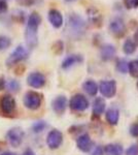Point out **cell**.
Listing matches in <instances>:
<instances>
[{
    "label": "cell",
    "mask_w": 138,
    "mask_h": 155,
    "mask_svg": "<svg viewBox=\"0 0 138 155\" xmlns=\"http://www.w3.org/2000/svg\"><path fill=\"white\" fill-rule=\"evenodd\" d=\"M109 30L114 35L117 37H122L126 33V25H125L124 21L122 19L114 18L109 23Z\"/></svg>",
    "instance_id": "cell-10"
},
{
    "label": "cell",
    "mask_w": 138,
    "mask_h": 155,
    "mask_svg": "<svg viewBox=\"0 0 138 155\" xmlns=\"http://www.w3.org/2000/svg\"><path fill=\"white\" fill-rule=\"evenodd\" d=\"M16 101L11 95L9 94H4L0 96V111L2 114L6 116H11L16 111Z\"/></svg>",
    "instance_id": "cell-5"
},
{
    "label": "cell",
    "mask_w": 138,
    "mask_h": 155,
    "mask_svg": "<svg viewBox=\"0 0 138 155\" xmlns=\"http://www.w3.org/2000/svg\"><path fill=\"white\" fill-rule=\"evenodd\" d=\"M53 51L55 52L56 54H60L63 52V42L58 41L53 45Z\"/></svg>",
    "instance_id": "cell-30"
},
{
    "label": "cell",
    "mask_w": 138,
    "mask_h": 155,
    "mask_svg": "<svg viewBox=\"0 0 138 155\" xmlns=\"http://www.w3.org/2000/svg\"><path fill=\"white\" fill-rule=\"evenodd\" d=\"M106 120L109 124L111 125H115V124L119 122V117H120V114H119V111L115 109H109L108 111L106 112Z\"/></svg>",
    "instance_id": "cell-21"
},
{
    "label": "cell",
    "mask_w": 138,
    "mask_h": 155,
    "mask_svg": "<svg viewBox=\"0 0 138 155\" xmlns=\"http://www.w3.org/2000/svg\"><path fill=\"white\" fill-rule=\"evenodd\" d=\"M8 9V5H7L6 0H0V15L5 14Z\"/></svg>",
    "instance_id": "cell-33"
},
{
    "label": "cell",
    "mask_w": 138,
    "mask_h": 155,
    "mask_svg": "<svg viewBox=\"0 0 138 155\" xmlns=\"http://www.w3.org/2000/svg\"><path fill=\"white\" fill-rule=\"evenodd\" d=\"M6 88L9 92H11V93H16L20 89V84L17 80H14V79L9 80L6 83Z\"/></svg>",
    "instance_id": "cell-24"
},
{
    "label": "cell",
    "mask_w": 138,
    "mask_h": 155,
    "mask_svg": "<svg viewBox=\"0 0 138 155\" xmlns=\"http://www.w3.org/2000/svg\"><path fill=\"white\" fill-rule=\"evenodd\" d=\"M99 90L104 97L110 98V97L114 96L115 92H117V84H115L114 80H111V81H102L99 85Z\"/></svg>",
    "instance_id": "cell-11"
},
{
    "label": "cell",
    "mask_w": 138,
    "mask_h": 155,
    "mask_svg": "<svg viewBox=\"0 0 138 155\" xmlns=\"http://www.w3.org/2000/svg\"><path fill=\"white\" fill-rule=\"evenodd\" d=\"M41 24V17L38 12H33L29 15L28 21H27L26 30H25V39H26L27 46L33 49L37 46L38 42V28Z\"/></svg>",
    "instance_id": "cell-1"
},
{
    "label": "cell",
    "mask_w": 138,
    "mask_h": 155,
    "mask_svg": "<svg viewBox=\"0 0 138 155\" xmlns=\"http://www.w3.org/2000/svg\"><path fill=\"white\" fill-rule=\"evenodd\" d=\"M124 4L128 9L137 8L138 0H124Z\"/></svg>",
    "instance_id": "cell-29"
},
{
    "label": "cell",
    "mask_w": 138,
    "mask_h": 155,
    "mask_svg": "<svg viewBox=\"0 0 138 155\" xmlns=\"http://www.w3.org/2000/svg\"><path fill=\"white\" fill-rule=\"evenodd\" d=\"M6 88V82H5V79L3 77L0 78V91L1 90H4Z\"/></svg>",
    "instance_id": "cell-36"
},
{
    "label": "cell",
    "mask_w": 138,
    "mask_h": 155,
    "mask_svg": "<svg viewBox=\"0 0 138 155\" xmlns=\"http://www.w3.org/2000/svg\"><path fill=\"white\" fill-rule=\"evenodd\" d=\"M23 155H35V153H34L33 151H32L31 149H26V150L24 151Z\"/></svg>",
    "instance_id": "cell-37"
},
{
    "label": "cell",
    "mask_w": 138,
    "mask_h": 155,
    "mask_svg": "<svg viewBox=\"0 0 138 155\" xmlns=\"http://www.w3.org/2000/svg\"><path fill=\"white\" fill-rule=\"evenodd\" d=\"M11 45V37L6 35H0V51H4V50L8 49Z\"/></svg>",
    "instance_id": "cell-23"
},
{
    "label": "cell",
    "mask_w": 138,
    "mask_h": 155,
    "mask_svg": "<svg viewBox=\"0 0 138 155\" xmlns=\"http://www.w3.org/2000/svg\"><path fill=\"white\" fill-rule=\"evenodd\" d=\"M12 17L16 19L17 22H24V20H25L24 12H21V11H16L14 12V14H12Z\"/></svg>",
    "instance_id": "cell-31"
},
{
    "label": "cell",
    "mask_w": 138,
    "mask_h": 155,
    "mask_svg": "<svg viewBox=\"0 0 138 155\" xmlns=\"http://www.w3.org/2000/svg\"><path fill=\"white\" fill-rule=\"evenodd\" d=\"M27 58H28V51L23 46H18L6 59V65L8 67L14 66Z\"/></svg>",
    "instance_id": "cell-4"
},
{
    "label": "cell",
    "mask_w": 138,
    "mask_h": 155,
    "mask_svg": "<svg viewBox=\"0 0 138 155\" xmlns=\"http://www.w3.org/2000/svg\"><path fill=\"white\" fill-rule=\"evenodd\" d=\"M123 147L119 144H108L104 147V155H122Z\"/></svg>",
    "instance_id": "cell-19"
},
{
    "label": "cell",
    "mask_w": 138,
    "mask_h": 155,
    "mask_svg": "<svg viewBox=\"0 0 138 155\" xmlns=\"http://www.w3.org/2000/svg\"><path fill=\"white\" fill-rule=\"evenodd\" d=\"M65 31L69 37H72L74 39L81 38L86 31V22L79 15L70 14L67 19Z\"/></svg>",
    "instance_id": "cell-2"
},
{
    "label": "cell",
    "mask_w": 138,
    "mask_h": 155,
    "mask_svg": "<svg viewBox=\"0 0 138 155\" xmlns=\"http://www.w3.org/2000/svg\"><path fill=\"white\" fill-rule=\"evenodd\" d=\"M136 50V42L131 38H128L125 41L124 45H123V51L126 55H131Z\"/></svg>",
    "instance_id": "cell-22"
},
{
    "label": "cell",
    "mask_w": 138,
    "mask_h": 155,
    "mask_svg": "<svg viewBox=\"0 0 138 155\" xmlns=\"http://www.w3.org/2000/svg\"><path fill=\"white\" fill-rule=\"evenodd\" d=\"M117 69L122 74H126L129 71V63L124 59L117 60Z\"/></svg>",
    "instance_id": "cell-25"
},
{
    "label": "cell",
    "mask_w": 138,
    "mask_h": 155,
    "mask_svg": "<svg viewBox=\"0 0 138 155\" xmlns=\"http://www.w3.org/2000/svg\"><path fill=\"white\" fill-rule=\"evenodd\" d=\"M47 124L46 121H37L32 125V129H33L34 132L39 134V132H41L42 130H44V129L47 128Z\"/></svg>",
    "instance_id": "cell-27"
},
{
    "label": "cell",
    "mask_w": 138,
    "mask_h": 155,
    "mask_svg": "<svg viewBox=\"0 0 138 155\" xmlns=\"http://www.w3.org/2000/svg\"><path fill=\"white\" fill-rule=\"evenodd\" d=\"M92 155H104V149L101 146H97L93 151Z\"/></svg>",
    "instance_id": "cell-35"
},
{
    "label": "cell",
    "mask_w": 138,
    "mask_h": 155,
    "mask_svg": "<svg viewBox=\"0 0 138 155\" xmlns=\"http://www.w3.org/2000/svg\"><path fill=\"white\" fill-rule=\"evenodd\" d=\"M69 106L71 110L76 112H82L88 109L89 107V101L82 94H75L71 97L69 101Z\"/></svg>",
    "instance_id": "cell-7"
},
{
    "label": "cell",
    "mask_w": 138,
    "mask_h": 155,
    "mask_svg": "<svg viewBox=\"0 0 138 155\" xmlns=\"http://www.w3.org/2000/svg\"><path fill=\"white\" fill-rule=\"evenodd\" d=\"M52 106H53V110H54L58 115L63 114L67 107V98L64 95L57 96L56 98L53 101Z\"/></svg>",
    "instance_id": "cell-15"
},
{
    "label": "cell",
    "mask_w": 138,
    "mask_h": 155,
    "mask_svg": "<svg viewBox=\"0 0 138 155\" xmlns=\"http://www.w3.org/2000/svg\"><path fill=\"white\" fill-rule=\"evenodd\" d=\"M76 145L79 148L82 152H89L93 146V142L91 137L88 134H84L79 136L76 140Z\"/></svg>",
    "instance_id": "cell-13"
},
{
    "label": "cell",
    "mask_w": 138,
    "mask_h": 155,
    "mask_svg": "<svg viewBox=\"0 0 138 155\" xmlns=\"http://www.w3.org/2000/svg\"><path fill=\"white\" fill-rule=\"evenodd\" d=\"M63 142V134L58 129H53L47 137V144L51 149H58Z\"/></svg>",
    "instance_id": "cell-8"
},
{
    "label": "cell",
    "mask_w": 138,
    "mask_h": 155,
    "mask_svg": "<svg viewBox=\"0 0 138 155\" xmlns=\"http://www.w3.org/2000/svg\"><path fill=\"white\" fill-rule=\"evenodd\" d=\"M0 155H18V154L14 153V152H11V151H4V152H1Z\"/></svg>",
    "instance_id": "cell-38"
},
{
    "label": "cell",
    "mask_w": 138,
    "mask_h": 155,
    "mask_svg": "<svg viewBox=\"0 0 138 155\" xmlns=\"http://www.w3.org/2000/svg\"><path fill=\"white\" fill-rule=\"evenodd\" d=\"M82 61H84V58H82V56H81V55H76V54L69 55L62 62V68L68 69L70 67L74 66L75 64L82 63Z\"/></svg>",
    "instance_id": "cell-16"
},
{
    "label": "cell",
    "mask_w": 138,
    "mask_h": 155,
    "mask_svg": "<svg viewBox=\"0 0 138 155\" xmlns=\"http://www.w3.org/2000/svg\"><path fill=\"white\" fill-rule=\"evenodd\" d=\"M126 155H138V144H134L126 151Z\"/></svg>",
    "instance_id": "cell-32"
},
{
    "label": "cell",
    "mask_w": 138,
    "mask_h": 155,
    "mask_svg": "<svg viewBox=\"0 0 138 155\" xmlns=\"http://www.w3.org/2000/svg\"><path fill=\"white\" fill-rule=\"evenodd\" d=\"M47 19H49L50 23L52 24V26L57 29L61 28L62 25H63V16L56 8L50 9L49 14H47Z\"/></svg>",
    "instance_id": "cell-12"
},
{
    "label": "cell",
    "mask_w": 138,
    "mask_h": 155,
    "mask_svg": "<svg viewBox=\"0 0 138 155\" xmlns=\"http://www.w3.org/2000/svg\"><path fill=\"white\" fill-rule=\"evenodd\" d=\"M134 39H135V42H136V45L138 46V28H137L136 32H135V34H134Z\"/></svg>",
    "instance_id": "cell-39"
},
{
    "label": "cell",
    "mask_w": 138,
    "mask_h": 155,
    "mask_svg": "<svg viewBox=\"0 0 138 155\" xmlns=\"http://www.w3.org/2000/svg\"><path fill=\"white\" fill-rule=\"evenodd\" d=\"M24 106L29 110H37L41 106L42 95L36 91H28L24 95Z\"/></svg>",
    "instance_id": "cell-3"
},
{
    "label": "cell",
    "mask_w": 138,
    "mask_h": 155,
    "mask_svg": "<svg viewBox=\"0 0 138 155\" xmlns=\"http://www.w3.org/2000/svg\"><path fill=\"white\" fill-rule=\"evenodd\" d=\"M129 72L132 77L138 78V60L129 62Z\"/></svg>",
    "instance_id": "cell-26"
},
{
    "label": "cell",
    "mask_w": 138,
    "mask_h": 155,
    "mask_svg": "<svg viewBox=\"0 0 138 155\" xmlns=\"http://www.w3.org/2000/svg\"><path fill=\"white\" fill-rule=\"evenodd\" d=\"M88 14V18H89V21L91 22L92 24L96 25V26H100L102 23V16L99 12L97 11L96 8H89L87 11Z\"/></svg>",
    "instance_id": "cell-17"
},
{
    "label": "cell",
    "mask_w": 138,
    "mask_h": 155,
    "mask_svg": "<svg viewBox=\"0 0 138 155\" xmlns=\"http://www.w3.org/2000/svg\"><path fill=\"white\" fill-rule=\"evenodd\" d=\"M24 130L21 127H12L9 129L6 134V141L8 142V144L11 147H19L20 145L23 143L24 140Z\"/></svg>",
    "instance_id": "cell-6"
},
{
    "label": "cell",
    "mask_w": 138,
    "mask_h": 155,
    "mask_svg": "<svg viewBox=\"0 0 138 155\" xmlns=\"http://www.w3.org/2000/svg\"><path fill=\"white\" fill-rule=\"evenodd\" d=\"M130 134L133 137H138V123H134L130 127Z\"/></svg>",
    "instance_id": "cell-34"
},
{
    "label": "cell",
    "mask_w": 138,
    "mask_h": 155,
    "mask_svg": "<svg viewBox=\"0 0 138 155\" xmlns=\"http://www.w3.org/2000/svg\"><path fill=\"white\" fill-rule=\"evenodd\" d=\"M82 89L85 90V91L87 92L89 95L91 96H95L97 94L98 92V86L97 84L95 83L94 81H92V80H89V81H86L84 84H82Z\"/></svg>",
    "instance_id": "cell-20"
},
{
    "label": "cell",
    "mask_w": 138,
    "mask_h": 155,
    "mask_svg": "<svg viewBox=\"0 0 138 155\" xmlns=\"http://www.w3.org/2000/svg\"><path fill=\"white\" fill-rule=\"evenodd\" d=\"M115 54H117V50H115L114 46L110 44H105L100 49V56L104 61H109V60L114 59Z\"/></svg>",
    "instance_id": "cell-14"
},
{
    "label": "cell",
    "mask_w": 138,
    "mask_h": 155,
    "mask_svg": "<svg viewBox=\"0 0 138 155\" xmlns=\"http://www.w3.org/2000/svg\"><path fill=\"white\" fill-rule=\"evenodd\" d=\"M137 87H138V83H137Z\"/></svg>",
    "instance_id": "cell-40"
},
{
    "label": "cell",
    "mask_w": 138,
    "mask_h": 155,
    "mask_svg": "<svg viewBox=\"0 0 138 155\" xmlns=\"http://www.w3.org/2000/svg\"><path fill=\"white\" fill-rule=\"evenodd\" d=\"M40 0H17V2L20 5L23 6H32L34 4H37Z\"/></svg>",
    "instance_id": "cell-28"
},
{
    "label": "cell",
    "mask_w": 138,
    "mask_h": 155,
    "mask_svg": "<svg viewBox=\"0 0 138 155\" xmlns=\"http://www.w3.org/2000/svg\"><path fill=\"white\" fill-rule=\"evenodd\" d=\"M27 84L30 87L35 89L41 88L46 85V77L38 71H34L31 72L28 77H27Z\"/></svg>",
    "instance_id": "cell-9"
},
{
    "label": "cell",
    "mask_w": 138,
    "mask_h": 155,
    "mask_svg": "<svg viewBox=\"0 0 138 155\" xmlns=\"http://www.w3.org/2000/svg\"><path fill=\"white\" fill-rule=\"evenodd\" d=\"M105 101L102 97H97L93 102V113L96 116H100L101 114H103L105 110Z\"/></svg>",
    "instance_id": "cell-18"
}]
</instances>
